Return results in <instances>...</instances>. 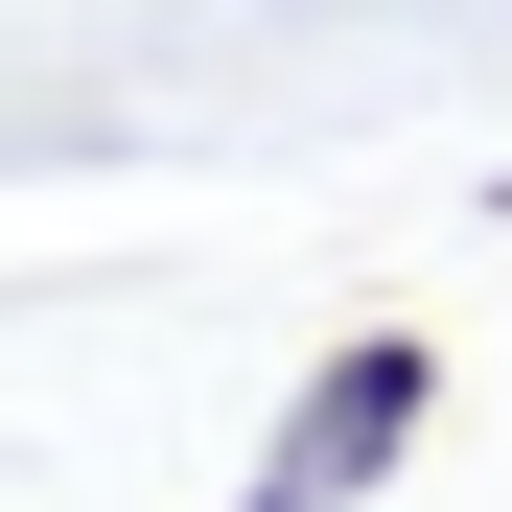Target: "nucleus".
<instances>
[{
    "label": "nucleus",
    "instance_id": "1",
    "mask_svg": "<svg viewBox=\"0 0 512 512\" xmlns=\"http://www.w3.org/2000/svg\"><path fill=\"white\" fill-rule=\"evenodd\" d=\"M419 396H443V350H419V326H350V350L303 373V419H280V466H256V512H350V489L419 443Z\"/></svg>",
    "mask_w": 512,
    "mask_h": 512
}]
</instances>
